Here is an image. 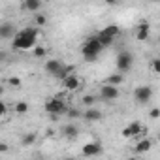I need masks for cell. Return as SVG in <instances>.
<instances>
[{
    "instance_id": "obj_7",
    "label": "cell",
    "mask_w": 160,
    "mask_h": 160,
    "mask_svg": "<svg viewBox=\"0 0 160 160\" xmlns=\"http://www.w3.org/2000/svg\"><path fill=\"white\" fill-rule=\"evenodd\" d=\"M151 98H152V89L147 87V85H141V87H138L134 91V100L138 104H147Z\"/></svg>"
},
{
    "instance_id": "obj_18",
    "label": "cell",
    "mask_w": 160,
    "mask_h": 160,
    "mask_svg": "<svg viewBox=\"0 0 160 160\" xmlns=\"http://www.w3.org/2000/svg\"><path fill=\"white\" fill-rule=\"evenodd\" d=\"M122 81H124V75H122V73L119 72V73H111V75H109V77L106 79L104 83H108V85H121Z\"/></svg>"
},
{
    "instance_id": "obj_2",
    "label": "cell",
    "mask_w": 160,
    "mask_h": 160,
    "mask_svg": "<svg viewBox=\"0 0 160 160\" xmlns=\"http://www.w3.org/2000/svg\"><path fill=\"white\" fill-rule=\"evenodd\" d=\"M102 49H104V45L98 42V38H96V36H89L87 42H85L83 47H81V55H83V58H85L87 62H94V60L98 58V55L102 53Z\"/></svg>"
},
{
    "instance_id": "obj_1",
    "label": "cell",
    "mask_w": 160,
    "mask_h": 160,
    "mask_svg": "<svg viewBox=\"0 0 160 160\" xmlns=\"http://www.w3.org/2000/svg\"><path fill=\"white\" fill-rule=\"evenodd\" d=\"M38 36H40L38 28L27 27V28L15 32V36L12 38V45H13V49H17V51H27V49H30V47L36 45Z\"/></svg>"
},
{
    "instance_id": "obj_23",
    "label": "cell",
    "mask_w": 160,
    "mask_h": 160,
    "mask_svg": "<svg viewBox=\"0 0 160 160\" xmlns=\"http://www.w3.org/2000/svg\"><path fill=\"white\" fill-rule=\"evenodd\" d=\"M81 100H83V104H85V106H92V104L96 102V98H94L92 94H85V96H83Z\"/></svg>"
},
{
    "instance_id": "obj_25",
    "label": "cell",
    "mask_w": 160,
    "mask_h": 160,
    "mask_svg": "<svg viewBox=\"0 0 160 160\" xmlns=\"http://www.w3.org/2000/svg\"><path fill=\"white\" fill-rule=\"evenodd\" d=\"M66 113H68V117H70V119H77L79 115H81L75 108H68V109H66Z\"/></svg>"
},
{
    "instance_id": "obj_3",
    "label": "cell",
    "mask_w": 160,
    "mask_h": 160,
    "mask_svg": "<svg viewBox=\"0 0 160 160\" xmlns=\"http://www.w3.org/2000/svg\"><path fill=\"white\" fill-rule=\"evenodd\" d=\"M43 108H45V111L51 115V119H53V121H57V119H58V115L66 113V109H68V106L64 104V100H62V98H58V96H57V98H49V100L45 102V106H43Z\"/></svg>"
},
{
    "instance_id": "obj_6",
    "label": "cell",
    "mask_w": 160,
    "mask_h": 160,
    "mask_svg": "<svg viewBox=\"0 0 160 160\" xmlns=\"http://www.w3.org/2000/svg\"><path fill=\"white\" fill-rule=\"evenodd\" d=\"M119 96H121V92H119L117 85H108V83H104V85L100 87V98H102L104 102H115Z\"/></svg>"
},
{
    "instance_id": "obj_19",
    "label": "cell",
    "mask_w": 160,
    "mask_h": 160,
    "mask_svg": "<svg viewBox=\"0 0 160 160\" xmlns=\"http://www.w3.org/2000/svg\"><path fill=\"white\" fill-rule=\"evenodd\" d=\"M27 111H28V104L27 102H17L15 104V113L17 115H25Z\"/></svg>"
},
{
    "instance_id": "obj_29",
    "label": "cell",
    "mask_w": 160,
    "mask_h": 160,
    "mask_svg": "<svg viewBox=\"0 0 160 160\" xmlns=\"http://www.w3.org/2000/svg\"><path fill=\"white\" fill-rule=\"evenodd\" d=\"M104 2H106L108 6H117V4H119V0H104Z\"/></svg>"
},
{
    "instance_id": "obj_32",
    "label": "cell",
    "mask_w": 160,
    "mask_h": 160,
    "mask_svg": "<svg viewBox=\"0 0 160 160\" xmlns=\"http://www.w3.org/2000/svg\"><path fill=\"white\" fill-rule=\"evenodd\" d=\"M42 2H49V0H42Z\"/></svg>"
},
{
    "instance_id": "obj_15",
    "label": "cell",
    "mask_w": 160,
    "mask_h": 160,
    "mask_svg": "<svg viewBox=\"0 0 160 160\" xmlns=\"http://www.w3.org/2000/svg\"><path fill=\"white\" fill-rule=\"evenodd\" d=\"M62 134H64V138H68V139H75L77 136H79V128L75 126V124H66L64 128H62Z\"/></svg>"
},
{
    "instance_id": "obj_28",
    "label": "cell",
    "mask_w": 160,
    "mask_h": 160,
    "mask_svg": "<svg viewBox=\"0 0 160 160\" xmlns=\"http://www.w3.org/2000/svg\"><path fill=\"white\" fill-rule=\"evenodd\" d=\"M6 111H8V106H6L2 100H0V117H4V115H6Z\"/></svg>"
},
{
    "instance_id": "obj_17",
    "label": "cell",
    "mask_w": 160,
    "mask_h": 160,
    "mask_svg": "<svg viewBox=\"0 0 160 160\" xmlns=\"http://www.w3.org/2000/svg\"><path fill=\"white\" fill-rule=\"evenodd\" d=\"M83 117H85V121H91V122H96V121H100L102 119V111L100 109H87L85 113H83Z\"/></svg>"
},
{
    "instance_id": "obj_16",
    "label": "cell",
    "mask_w": 160,
    "mask_h": 160,
    "mask_svg": "<svg viewBox=\"0 0 160 160\" xmlns=\"http://www.w3.org/2000/svg\"><path fill=\"white\" fill-rule=\"evenodd\" d=\"M40 6H42V0H23V4H21L25 12H38Z\"/></svg>"
},
{
    "instance_id": "obj_30",
    "label": "cell",
    "mask_w": 160,
    "mask_h": 160,
    "mask_svg": "<svg viewBox=\"0 0 160 160\" xmlns=\"http://www.w3.org/2000/svg\"><path fill=\"white\" fill-rule=\"evenodd\" d=\"M8 149H10V147H8L6 143H2V141H0V152H6Z\"/></svg>"
},
{
    "instance_id": "obj_31",
    "label": "cell",
    "mask_w": 160,
    "mask_h": 160,
    "mask_svg": "<svg viewBox=\"0 0 160 160\" xmlns=\"http://www.w3.org/2000/svg\"><path fill=\"white\" fill-rule=\"evenodd\" d=\"M2 92H4V89H2V87H0V94H2Z\"/></svg>"
},
{
    "instance_id": "obj_22",
    "label": "cell",
    "mask_w": 160,
    "mask_h": 160,
    "mask_svg": "<svg viewBox=\"0 0 160 160\" xmlns=\"http://www.w3.org/2000/svg\"><path fill=\"white\" fill-rule=\"evenodd\" d=\"M34 23H36L38 27H42V25H45V23H47V17H45L43 13H38V15L34 17Z\"/></svg>"
},
{
    "instance_id": "obj_24",
    "label": "cell",
    "mask_w": 160,
    "mask_h": 160,
    "mask_svg": "<svg viewBox=\"0 0 160 160\" xmlns=\"http://www.w3.org/2000/svg\"><path fill=\"white\" fill-rule=\"evenodd\" d=\"M8 85L17 89V87H21V79H19V77H10V79H8Z\"/></svg>"
},
{
    "instance_id": "obj_10",
    "label": "cell",
    "mask_w": 160,
    "mask_h": 160,
    "mask_svg": "<svg viewBox=\"0 0 160 160\" xmlns=\"http://www.w3.org/2000/svg\"><path fill=\"white\" fill-rule=\"evenodd\" d=\"M141 130H143L141 122H139V121H134V122H130V124H126V126H124L122 136H124V138H136V136H139V134H141Z\"/></svg>"
},
{
    "instance_id": "obj_13",
    "label": "cell",
    "mask_w": 160,
    "mask_h": 160,
    "mask_svg": "<svg viewBox=\"0 0 160 160\" xmlns=\"http://www.w3.org/2000/svg\"><path fill=\"white\" fill-rule=\"evenodd\" d=\"M149 30H151V25L147 21H141L139 27H138V32H136V40L138 42H145L149 38Z\"/></svg>"
},
{
    "instance_id": "obj_9",
    "label": "cell",
    "mask_w": 160,
    "mask_h": 160,
    "mask_svg": "<svg viewBox=\"0 0 160 160\" xmlns=\"http://www.w3.org/2000/svg\"><path fill=\"white\" fill-rule=\"evenodd\" d=\"M15 25L6 21V23H0V40H12L15 36Z\"/></svg>"
},
{
    "instance_id": "obj_12",
    "label": "cell",
    "mask_w": 160,
    "mask_h": 160,
    "mask_svg": "<svg viewBox=\"0 0 160 160\" xmlns=\"http://www.w3.org/2000/svg\"><path fill=\"white\" fill-rule=\"evenodd\" d=\"M62 62L60 60H57V58H53V60H47L45 62V72L49 73V75H53V77H57L58 75V72L62 70Z\"/></svg>"
},
{
    "instance_id": "obj_20",
    "label": "cell",
    "mask_w": 160,
    "mask_h": 160,
    "mask_svg": "<svg viewBox=\"0 0 160 160\" xmlns=\"http://www.w3.org/2000/svg\"><path fill=\"white\" fill-rule=\"evenodd\" d=\"M34 141H36V134H27V136H23V139H21V143H23L25 147L34 145Z\"/></svg>"
},
{
    "instance_id": "obj_14",
    "label": "cell",
    "mask_w": 160,
    "mask_h": 160,
    "mask_svg": "<svg viewBox=\"0 0 160 160\" xmlns=\"http://www.w3.org/2000/svg\"><path fill=\"white\" fill-rule=\"evenodd\" d=\"M151 147H152V141H151L149 138H143V139H139V141L136 143L134 151H136L138 154H141V152H147V151H151Z\"/></svg>"
},
{
    "instance_id": "obj_8",
    "label": "cell",
    "mask_w": 160,
    "mask_h": 160,
    "mask_svg": "<svg viewBox=\"0 0 160 160\" xmlns=\"http://www.w3.org/2000/svg\"><path fill=\"white\" fill-rule=\"evenodd\" d=\"M79 85H81V79H79L73 72H72V73H68V75L62 79V87H64L66 91H77V89H79Z\"/></svg>"
},
{
    "instance_id": "obj_5",
    "label": "cell",
    "mask_w": 160,
    "mask_h": 160,
    "mask_svg": "<svg viewBox=\"0 0 160 160\" xmlns=\"http://www.w3.org/2000/svg\"><path fill=\"white\" fill-rule=\"evenodd\" d=\"M115 66H117V70H119L121 73L130 72L132 66H134V57H132V53H130V51H121V53L117 55Z\"/></svg>"
},
{
    "instance_id": "obj_11",
    "label": "cell",
    "mask_w": 160,
    "mask_h": 160,
    "mask_svg": "<svg viewBox=\"0 0 160 160\" xmlns=\"http://www.w3.org/2000/svg\"><path fill=\"white\" fill-rule=\"evenodd\" d=\"M100 152H102V143L100 141H91V143L83 145V149H81L83 156H96Z\"/></svg>"
},
{
    "instance_id": "obj_4",
    "label": "cell",
    "mask_w": 160,
    "mask_h": 160,
    "mask_svg": "<svg viewBox=\"0 0 160 160\" xmlns=\"http://www.w3.org/2000/svg\"><path fill=\"white\" fill-rule=\"evenodd\" d=\"M119 32H121V28H119L117 25H108L104 30H100V32L96 34V38H98V42H100L104 47H108V45L113 43V40L119 36Z\"/></svg>"
},
{
    "instance_id": "obj_27",
    "label": "cell",
    "mask_w": 160,
    "mask_h": 160,
    "mask_svg": "<svg viewBox=\"0 0 160 160\" xmlns=\"http://www.w3.org/2000/svg\"><path fill=\"white\" fill-rule=\"evenodd\" d=\"M149 117H151V119H158V117H160V109H158V108H152L151 113H149Z\"/></svg>"
},
{
    "instance_id": "obj_21",
    "label": "cell",
    "mask_w": 160,
    "mask_h": 160,
    "mask_svg": "<svg viewBox=\"0 0 160 160\" xmlns=\"http://www.w3.org/2000/svg\"><path fill=\"white\" fill-rule=\"evenodd\" d=\"M45 55H47V49H45V47H42V45H34V57L42 58V57H45Z\"/></svg>"
},
{
    "instance_id": "obj_26",
    "label": "cell",
    "mask_w": 160,
    "mask_h": 160,
    "mask_svg": "<svg viewBox=\"0 0 160 160\" xmlns=\"http://www.w3.org/2000/svg\"><path fill=\"white\" fill-rule=\"evenodd\" d=\"M151 70H152V73H158V72H160V60H158V58H154V60L151 62Z\"/></svg>"
}]
</instances>
